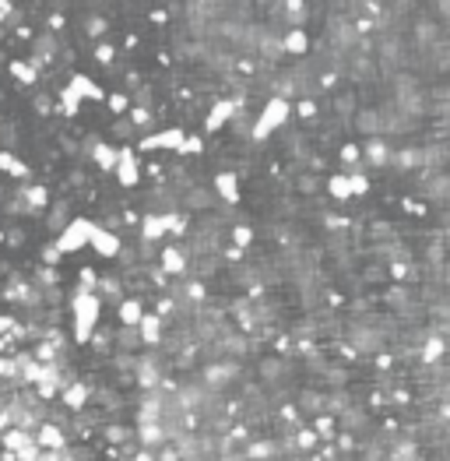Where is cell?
<instances>
[{"label":"cell","mask_w":450,"mask_h":461,"mask_svg":"<svg viewBox=\"0 0 450 461\" xmlns=\"http://www.w3.org/2000/svg\"><path fill=\"white\" fill-rule=\"evenodd\" d=\"M64 89L74 95L81 106H85V102H106V92L99 89V82H95V78H89V74H81V71H71V78H67V85H64Z\"/></svg>","instance_id":"8fae6325"},{"label":"cell","mask_w":450,"mask_h":461,"mask_svg":"<svg viewBox=\"0 0 450 461\" xmlns=\"http://www.w3.org/2000/svg\"><path fill=\"white\" fill-rule=\"evenodd\" d=\"M162 226H166V236H190V215L186 211H166L162 215Z\"/></svg>","instance_id":"836d02e7"},{"label":"cell","mask_w":450,"mask_h":461,"mask_svg":"<svg viewBox=\"0 0 450 461\" xmlns=\"http://www.w3.org/2000/svg\"><path fill=\"white\" fill-rule=\"evenodd\" d=\"M222 250H225L222 257H225V261H232V265H240V261L247 257V254H243V250H236V247H222Z\"/></svg>","instance_id":"db71d44e"},{"label":"cell","mask_w":450,"mask_h":461,"mask_svg":"<svg viewBox=\"0 0 450 461\" xmlns=\"http://www.w3.org/2000/svg\"><path fill=\"white\" fill-rule=\"evenodd\" d=\"M155 455H159V451H145V448H134V451H130V461H155Z\"/></svg>","instance_id":"f5cc1de1"},{"label":"cell","mask_w":450,"mask_h":461,"mask_svg":"<svg viewBox=\"0 0 450 461\" xmlns=\"http://www.w3.org/2000/svg\"><path fill=\"white\" fill-rule=\"evenodd\" d=\"M349 342H352V352H356V356H362V352H366V356H380L390 338H387L376 324H352V328H349Z\"/></svg>","instance_id":"8992f818"},{"label":"cell","mask_w":450,"mask_h":461,"mask_svg":"<svg viewBox=\"0 0 450 461\" xmlns=\"http://www.w3.org/2000/svg\"><path fill=\"white\" fill-rule=\"evenodd\" d=\"M89 250H95L102 261H116L120 257V250H123V236L120 233H109V229H95L91 233V240H89Z\"/></svg>","instance_id":"5bb4252c"},{"label":"cell","mask_w":450,"mask_h":461,"mask_svg":"<svg viewBox=\"0 0 450 461\" xmlns=\"http://www.w3.org/2000/svg\"><path fill=\"white\" fill-rule=\"evenodd\" d=\"M0 190H4V177H0Z\"/></svg>","instance_id":"9f6ffc18"},{"label":"cell","mask_w":450,"mask_h":461,"mask_svg":"<svg viewBox=\"0 0 450 461\" xmlns=\"http://www.w3.org/2000/svg\"><path fill=\"white\" fill-rule=\"evenodd\" d=\"M137 338H141V349H159L166 342V324L152 310H145V317L137 321Z\"/></svg>","instance_id":"2e32d148"},{"label":"cell","mask_w":450,"mask_h":461,"mask_svg":"<svg viewBox=\"0 0 450 461\" xmlns=\"http://www.w3.org/2000/svg\"><path fill=\"white\" fill-rule=\"evenodd\" d=\"M0 177H11V180H18V184H32V166L28 162H21L14 152H4L0 148Z\"/></svg>","instance_id":"7402d4cb"},{"label":"cell","mask_w":450,"mask_h":461,"mask_svg":"<svg viewBox=\"0 0 450 461\" xmlns=\"http://www.w3.org/2000/svg\"><path fill=\"white\" fill-rule=\"evenodd\" d=\"M211 194H215V201H225L229 208L240 204V173H236V170H218Z\"/></svg>","instance_id":"ac0fdd59"},{"label":"cell","mask_w":450,"mask_h":461,"mask_svg":"<svg viewBox=\"0 0 450 461\" xmlns=\"http://www.w3.org/2000/svg\"><path fill=\"white\" fill-rule=\"evenodd\" d=\"M247 106V95H225V99H215L208 116H204V134H218L222 127H229V120L236 116V109Z\"/></svg>","instance_id":"52a82bcc"},{"label":"cell","mask_w":450,"mask_h":461,"mask_svg":"<svg viewBox=\"0 0 450 461\" xmlns=\"http://www.w3.org/2000/svg\"><path fill=\"white\" fill-rule=\"evenodd\" d=\"M109 25H113V21L102 18V14H85V18H81V32H85V39H99V43L106 39Z\"/></svg>","instance_id":"e575fe53"},{"label":"cell","mask_w":450,"mask_h":461,"mask_svg":"<svg viewBox=\"0 0 450 461\" xmlns=\"http://www.w3.org/2000/svg\"><path fill=\"white\" fill-rule=\"evenodd\" d=\"M444 352H447V342H444V331H429L419 345V363L422 370H433L444 363Z\"/></svg>","instance_id":"e0dca14e"},{"label":"cell","mask_w":450,"mask_h":461,"mask_svg":"<svg viewBox=\"0 0 450 461\" xmlns=\"http://www.w3.org/2000/svg\"><path fill=\"white\" fill-rule=\"evenodd\" d=\"M345 177H349V190H352V197H366V194H369V177H366V173H362V170H356V173H345Z\"/></svg>","instance_id":"7bdbcfd3"},{"label":"cell","mask_w":450,"mask_h":461,"mask_svg":"<svg viewBox=\"0 0 450 461\" xmlns=\"http://www.w3.org/2000/svg\"><path fill=\"white\" fill-rule=\"evenodd\" d=\"M91 391H95V384L85 380V377H78V380H71L64 391H60V405H64V412H85V405L91 401Z\"/></svg>","instance_id":"30bf717a"},{"label":"cell","mask_w":450,"mask_h":461,"mask_svg":"<svg viewBox=\"0 0 450 461\" xmlns=\"http://www.w3.org/2000/svg\"><path fill=\"white\" fill-rule=\"evenodd\" d=\"M113 134H116V141H123V145H134V141H137V130L130 127L127 116H116V120H113Z\"/></svg>","instance_id":"60d3db41"},{"label":"cell","mask_w":450,"mask_h":461,"mask_svg":"<svg viewBox=\"0 0 450 461\" xmlns=\"http://www.w3.org/2000/svg\"><path fill=\"white\" fill-rule=\"evenodd\" d=\"M102 437H106L113 448H123V451H127V448H137V444H134V426H127V423H116V419L102 426Z\"/></svg>","instance_id":"83f0119b"},{"label":"cell","mask_w":450,"mask_h":461,"mask_svg":"<svg viewBox=\"0 0 450 461\" xmlns=\"http://www.w3.org/2000/svg\"><path fill=\"white\" fill-rule=\"evenodd\" d=\"M338 162H342V173H356L362 170V152L356 141H349V145H342L338 148Z\"/></svg>","instance_id":"8d00e7d4"},{"label":"cell","mask_w":450,"mask_h":461,"mask_svg":"<svg viewBox=\"0 0 450 461\" xmlns=\"http://www.w3.org/2000/svg\"><path fill=\"white\" fill-rule=\"evenodd\" d=\"M352 123H356V130L366 134V138H383V113H380V109H359V113L352 116Z\"/></svg>","instance_id":"d4e9b609"},{"label":"cell","mask_w":450,"mask_h":461,"mask_svg":"<svg viewBox=\"0 0 450 461\" xmlns=\"http://www.w3.org/2000/svg\"><path fill=\"white\" fill-rule=\"evenodd\" d=\"M137 240H141L145 247H155V243H162V240H166L162 215H155V211H141V218H137Z\"/></svg>","instance_id":"d6986e66"},{"label":"cell","mask_w":450,"mask_h":461,"mask_svg":"<svg viewBox=\"0 0 450 461\" xmlns=\"http://www.w3.org/2000/svg\"><path fill=\"white\" fill-rule=\"evenodd\" d=\"M60 261H64V257H60V250H57V243L50 240V243L43 247V254H39V265H43V268H60Z\"/></svg>","instance_id":"f6af8a7d"},{"label":"cell","mask_w":450,"mask_h":461,"mask_svg":"<svg viewBox=\"0 0 450 461\" xmlns=\"http://www.w3.org/2000/svg\"><path fill=\"white\" fill-rule=\"evenodd\" d=\"M145 317V299L141 296H123L116 303V321L120 328H137V321Z\"/></svg>","instance_id":"603a6c76"},{"label":"cell","mask_w":450,"mask_h":461,"mask_svg":"<svg viewBox=\"0 0 450 461\" xmlns=\"http://www.w3.org/2000/svg\"><path fill=\"white\" fill-rule=\"evenodd\" d=\"M18 194H21V201H25V208H28V215H43L53 201H50V187L46 184H21L18 187Z\"/></svg>","instance_id":"ffe728a7"},{"label":"cell","mask_w":450,"mask_h":461,"mask_svg":"<svg viewBox=\"0 0 450 461\" xmlns=\"http://www.w3.org/2000/svg\"><path fill=\"white\" fill-rule=\"evenodd\" d=\"M11 398H14V384H0V412L11 405Z\"/></svg>","instance_id":"816d5d0a"},{"label":"cell","mask_w":450,"mask_h":461,"mask_svg":"<svg viewBox=\"0 0 450 461\" xmlns=\"http://www.w3.org/2000/svg\"><path fill=\"white\" fill-rule=\"evenodd\" d=\"M116 152H120V145H113V141H106V138H99L95 141V148H91V166L99 170V173H113L116 170Z\"/></svg>","instance_id":"cb8c5ba5"},{"label":"cell","mask_w":450,"mask_h":461,"mask_svg":"<svg viewBox=\"0 0 450 461\" xmlns=\"http://www.w3.org/2000/svg\"><path fill=\"white\" fill-rule=\"evenodd\" d=\"M250 243H254V226H250V222H236V226H232V243H229V247H236V250L247 254Z\"/></svg>","instance_id":"f35d334b"},{"label":"cell","mask_w":450,"mask_h":461,"mask_svg":"<svg viewBox=\"0 0 450 461\" xmlns=\"http://www.w3.org/2000/svg\"><path fill=\"white\" fill-rule=\"evenodd\" d=\"M359 152H362V170L366 166L369 170H387V162H390V141L387 138H362Z\"/></svg>","instance_id":"7c38bea8"},{"label":"cell","mask_w":450,"mask_h":461,"mask_svg":"<svg viewBox=\"0 0 450 461\" xmlns=\"http://www.w3.org/2000/svg\"><path fill=\"white\" fill-rule=\"evenodd\" d=\"M324 187H327V197H331V201H338V204H349V201H352V190H349V177H345V173H331Z\"/></svg>","instance_id":"d6a6232c"},{"label":"cell","mask_w":450,"mask_h":461,"mask_svg":"<svg viewBox=\"0 0 450 461\" xmlns=\"http://www.w3.org/2000/svg\"><path fill=\"white\" fill-rule=\"evenodd\" d=\"M398 170V173H412V170H419L422 166V148H390V162H387V170Z\"/></svg>","instance_id":"484cf974"},{"label":"cell","mask_w":450,"mask_h":461,"mask_svg":"<svg viewBox=\"0 0 450 461\" xmlns=\"http://www.w3.org/2000/svg\"><path fill=\"white\" fill-rule=\"evenodd\" d=\"M99 317H102V299L95 292H71V321H74V345H89V338L99 328Z\"/></svg>","instance_id":"6da1fadb"},{"label":"cell","mask_w":450,"mask_h":461,"mask_svg":"<svg viewBox=\"0 0 450 461\" xmlns=\"http://www.w3.org/2000/svg\"><path fill=\"white\" fill-rule=\"evenodd\" d=\"M292 405L299 409V416H310V419H313V416H320V412H324V394L306 387V391H299V398H296Z\"/></svg>","instance_id":"4dcf8cb0"},{"label":"cell","mask_w":450,"mask_h":461,"mask_svg":"<svg viewBox=\"0 0 450 461\" xmlns=\"http://www.w3.org/2000/svg\"><path fill=\"white\" fill-rule=\"evenodd\" d=\"M236 377H240V363H236V360H218V363H208V367L201 370V387L211 391V394H218V391H225V384H232Z\"/></svg>","instance_id":"9c48e42d"},{"label":"cell","mask_w":450,"mask_h":461,"mask_svg":"<svg viewBox=\"0 0 450 461\" xmlns=\"http://www.w3.org/2000/svg\"><path fill=\"white\" fill-rule=\"evenodd\" d=\"M113 177H116V184L123 187V190H134V187H141V180H145V162H141V155L134 152V145H120Z\"/></svg>","instance_id":"5b68a950"},{"label":"cell","mask_w":450,"mask_h":461,"mask_svg":"<svg viewBox=\"0 0 450 461\" xmlns=\"http://www.w3.org/2000/svg\"><path fill=\"white\" fill-rule=\"evenodd\" d=\"M313 187H317L313 177H299V190H303V194H313Z\"/></svg>","instance_id":"11a10c76"},{"label":"cell","mask_w":450,"mask_h":461,"mask_svg":"<svg viewBox=\"0 0 450 461\" xmlns=\"http://www.w3.org/2000/svg\"><path fill=\"white\" fill-rule=\"evenodd\" d=\"M106 109H109L113 116H127V109H130V95L127 92H109L106 95Z\"/></svg>","instance_id":"b9f144b4"},{"label":"cell","mask_w":450,"mask_h":461,"mask_svg":"<svg viewBox=\"0 0 450 461\" xmlns=\"http://www.w3.org/2000/svg\"><path fill=\"white\" fill-rule=\"evenodd\" d=\"M387 275L394 282H412V268H408V261H387Z\"/></svg>","instance_id":"c3c4849f"},{"label":"cell","mask_w":450,"mask_h":461,"mask_svg":"<svg viewBox=\"0 0 450 461\" xmlns=\"http://www.w3.org/2000/svg\"><path fill=\"white\" fill-rule=\"evenodd\" d=\"M292 444H296V455H317V448H320V440H317V433L310 426H299L292 433Z\"/></svg>","instance_id":"d590c367"},{"label":"cell","mask_w":450,"mask_h":461,"mask_svg":"<svg viewBox=\"0 0 450 461\" xmlns=\"http://www.w3.org/2000/svg\"><path fill=\"white\" fill-rule=\"evenodd\" d=\"M134 444H141L145 451H162L169 440H166L162 423H145V426H134Z\"/></svg>","instance_id":"44dd1931"},{"label":"cell","mask_w":450,"mask_h":461,"mask_svg":"<svg viewBox=\"0 0 450 461\" xmlns=\"http://www.w3.org/2000/svg\"><path fill=\"white\" fill-rule=\"evenodd\" d=\"M288 116H292V102H285V99H278V95H271L268 102L257 109V120L250 123V141L254 145H264L274 130H281L285 123H288Z\"/></svg>","instance_id":"7a4b0ae2"},{"label":"cell","mask_w":450,"mask_h":461,"mask_svg":"<svg viewBox=\"0 0 450 461\" xmlns=\"http://www.w3.org/2000/svg\"><path fill=\"white\" fill-rule=\"evenodd\" d=\"M7 74H11L18 85H25V89H35V85H39V71H35L25 57H14V60L7 64Z\"/></svg>","instance_id":"f1b7e54d"},{"label":"cell","mask_w":450,"mask_h":461,"mask_svg":"<svg viewBox=\"0 0 450 461\" xmlns=\"http://www.w3.org/2000/svg\"><path fill=\"white\" fill-rule=\"evenodd\" d=\"M35 440H32V433H25V430H4L0 433V451H7V455H18V451H25V448H32Z\"/></svg>","instance_id":"f546056e"},{"label":"cell","mask_w":450,"mask_h":461,"mask_svg":"<svg viewBox=\"0 0 450 461\" xmlns=\"http://www.w3.org/2000/svg\"><path fill=\"white\" fill-rule=\"evenodd\" d=\"M99 285V272L95 268H78V292H95Z\"/></svg>","instance_id":"bcb514c9"},{"label":"cell","mask_w":450,"mask_h":461,"mask_svg":"<svg viewBox=\"0 0 450 461\" xmlns=\"http://www.w3.org/2000/svg\"><path fill=\"white\" fill-rule=\"evenodd\" d=\"M183 138H186V130H183L180 123H169V127H162V130H155V134L137 138L134 152H137V155H152V152H180Z\"/></svg>","instance_id":"277c9868"},{"label":"cell","mask_w":450,"mask_h":461,"mask_svg":"<svg viewBox=\"0 0 450 461\" xmlns=\"http://www.w3.org/2000/svg\"><path fill=\"white\" fill-rule=\"evenodd\" d=\"M292 113H296L299 120H313V116H317V102H313V99H296V102H292Z\"/></svg>","instance_id":"7dc6e473"},{"label":"cell","mask_w":450,"mask_h":461,"mask_svg":"<svg viewBox=\"0 0 450 461\" xmlns=\"http://www.w3.org/2000/svg\"><path fill=\"white\" fill-rule=\"evenodd\" d=\"M95 229H99V218H89V215H74V218L64 226V233L53 240V243H57V250H60V257H71V254L85 250Z\"/></svg>","instance_id":"3957f363"},{"label":"cell","mask_w":450,"mask_h":461,"mask_svg":"<svg viewBox=\"0 0 450 461\" xmlns=\"http://www.w3.org/2000/svg\"><path fill=\"white\" fill-rule=\"evenodd\" d=\"M349 222H352L349 215H334V211H327V215H324V226H327L331 233H345V229H349Z\"/></svg>","instance_id":"681fc988"},{"label":"cell","mask_w":450,"mask_h":461,"mask_svg":"<svg viewBox=\"0 0 450 461\" xmlns=\"http://www.w3.org/2000/svg\"><path fill=\"white\" fill-rule=\"evenodd\" d=\"M310 430L317 433V440H320V444H331V440L338 437V426H334V416H327V412H320V416H313V419H310Z\"/></svg>","instance_id":"1f68e13d"},{"label":"cell","mask_w":450,"mask_h":461,"mask_svg":"<svg viewBox=\"0 0 450 461\" xmlns=\"http://www.w3.org/2000/svg\"><path fill=\"white\" fill-rule=\"evenodd\" d=\"M32 106H35V113H39V116H50V113L57 109V106H53V95H35V102H32Z\"/></svg>","instance_id":"f907efd6"},{"label":"cell","mask_w":450,"mask_h":461,"mask_svg":"<svg viewBox=\"0 0 450 461\" xmlns=\"http://www.w3.org/2000/svg\"><path fill=\"white\" fill-rule=\"evenodd\" d=\"M32 440H35V448H39V451H53V455H60V451H67V448H71L67 433H64L57 423H50V419H46V423L32 433Z\"/></svg>","instance_id":"4fadbf2b"},{"label":"cell","mask_w":450,"mask_h":461,"mask_svg":"<svg viewBox=\"0 0 450 461\" xmlns=\"http://www.w3.org/2000/svg\"><path fill=\"white\" fill-rule=\"evenodd\" d=\"M18 134H21V130H18L14 120H0V148H4V152H11V148L21 141Z\"/></svg>","instance_id":"ab89813d"},{"label":"cell","mask_w":450,"mask_h":461,"mask_svg":"<svg viewBox=\"0 0 450 461\" xmlns=\"http://www.w3.org/2000/svg\"><path fill=\"white\" fill-rule=\"evenodd\" d=\"M201 152H204V134H186L176 155H183V159H186V155H201Z\"/></svg>","instance_id":"ee69618b"},{"label":"cell","mask_w":450,"mask_h":461,"mask_svg":"<svg viewBox=\"0 0 450 461\" xmlns=\"http://www.w3.org/2000/svg\"><path fill=\"white\" fill-rule=\"evenodd\" d=\"M278 46H281V57H292V60H303L310 53V32L306 28H285L278 35Z\"/></svg>","instance_id":"9a60e30c"},{"label":"cell","mask_w":450,"mask_h":461,"mask_svg":"<svg viewBox=\"0 0 450 461\" xmlns=\"http://www.w3.org/2000/svg\"><path fill=\"white\" fill-rule=\"evenodd\" d=\"M155 268L169 278V282H176V278H183L190 272V250H186L183 243H166V247L159 250V257H155Z\"/></svg>","instance_id":"ba28073f"},{"label":"cell","mask_w":450,"mask_h":461,"mask_svg":"<svg viewBox=\"0 0 450 461\" xmlns=\"http://www.w3.org/2000/svg\"><path fill=\"white\" fill-rule=\"evenodd\" d=\"M91 57H95V64H102V67H113V64H116V57H120V50H116V43L102 39V43H95Z\"/></svg>","instance_id":"74e56055"},{"label":"cell","mask_w":450,"mask_h":461,"mask_svg":"<svg viewBox=\"0 0 450 461\" xmlns=\"http://www.w3.org/2000/svg\"><path fill=\"white\" fill-rule=\"evenodd\" d=\"M71 218H74V215H71V201H67V197H60L57 204H50V208H46V229H50L53 236H60V233H64V226H67Z\"/></svg>","instance_id":"4316f807"}]
</instances>
